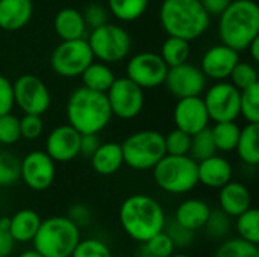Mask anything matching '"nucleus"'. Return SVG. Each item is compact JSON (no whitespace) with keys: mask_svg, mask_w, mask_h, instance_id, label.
Segmentation results:
<instances>
[{"mask_svg":"<svg viewBox=\"0 0 259 257\" xmlns=\"http://www.w3.org/2000/svg\"><path fill=\"white\" fill-rule=\"evenodd\" d=\"M118 221L123 232L131 239L143 244L164 230L167 217L159 201L153 197L134 194L121 203Z\"/></svg>","mask_w":259,"mask_h":257,"instance_id":"f257e3e1","label":"nucleus"},{"mask_svg":"<svg viewBox=\"0 0 259 257\" xmlns=\"http://www.w3.org/2000/svg\"><path fill=\"white\" fill-rule=\"evenodd\" d=\"M219 38L222 44L240 52L259 36V6L255 0H232L219 15Z\"/></svg>","mask_w":259,"mask_h":257,"instance_id":"f03ea898","label":"nucleus"},{"mask_svg":"<svg viewBox=\"0 0 259 257\" xmlns=\"http://www.w3.org/2000/svg\"><path fill=\"white\" fill-rule=\"evenodd\" d=\"M65 114L68 124L80 135L100 133L111 123L112 112L106 92H99L80 86L67 100Z\"/></svg>","mask_w":259,"mask_h":257,"instance_id":"7ed1b4c3","label":"nucleus"},{"mask_svg":"<svg viewBox=\"0 0 259 257\" xmlns=\"http://www.w3.org/2000/svg\"><path fill=\"white\" fill-rule=\"evenodd\" d=\"M209 20L200 0H164L159 8V21L165 33L190 42L208 30Z\"/></svg>","mask_w":259,"mask_h":257,"instance_id":"20e7f679","label":"nucleus"},{"mask_svg":"<svg viewBox=\"0 0 259 257\" xmlns=\"http://www.w3.org/2000/svg\"><path fill=\"white\" fill-rule=\"evenodd\" d=\"M80 241V229L68 217H50L41 221L33 248L44 257H70Z\"/></svg>","mask_w":259,"mask_h":257,"instance_id":"39448f33","label":"nucleus"},{"mask_svg":"<svg viewBox=\"0 0 259 257\" xmlns=\"http://www.w3.org/2000/svg\"><path fill=\"white\" fill-rule=\"evenodd\" d=\"M152 170L155 183L168 194H187L199 185L197 162L188 155H165Z\"/></svg>","mask_w":259,"mask_h":257,"instance_id":"423d86ee","label":"nucleus"},{"mask_svg":"<svg viewBox=\"0 0 259 257\" xmlns=\"http://www.w3.org/2000/svg\"><path fill=\"white\" fill-rule=\"evenodd\" d=\"M123 162L137 171L152 170L164 156V135L156 130H138L131 133L121 144Z\"/></svg>","mask_w":259,"mask_h":257,"instance_id":"0eeeda50","label":"nucleus"},{"mask_svg":"<svg viewBox=\"0 0 259 257\" xmlns=\"http://www.w3.org/2000/svg\"><path fill=\"white\" fill-rule=\"evenodd\" d=\"M87 41L90 44L93 56L105 64L123 61L129 55L132 47L129 32L124 27L108 21L99 27L91 29Z\"/></svg>","mask_w":259,"mask_h":257,"instance_id":"6e6552de","label":"nucleus"},{"mask_svg":"<svg viewBox=\"0 0 259 257\" xmlns=\"http://www.w3.org/2000/svg\"><path fill=\"white\" fill-rule=\"evenodd\" d=\"M93 61L94 56L87 38L61 41L50 56L52 70L58 76L67 79L80 76Z\"/></svg>","mask_w":259,"mask_h":257,"instance_id":"1a4fd4ad","label":"nucleus"},{"mask_svg":"<svg viewBox=\"0 0 259 257\" xmlns=\"http://www.w3.org/2000/svg\"><path fill=\"white\" fill-rule=\"evenodd\" d=\"M106 97L112 117L120 120H132L138 117L144 108V89L127 77H115L106 91Z\"/></svg>","mask_w":259,"mask_h":257,"instance_id":"9d476101","label":"nucleus"},{"mask_svg":"<svg viewBox=\"0 0 259 257\" xmlns=\"http://www.w3.org/2000/svg\"><path fill=\"white\" fill-rule=\"evenodd\" d=\"M14 103L24 114L42 115L49 111L52 97L47 85L33 74H23L14 83Z\"/></svg>","mask_w":259,"mask_h":257,"instance_id":"9b49d317","label":"nucleus"},{"mask_svg":"<svg viewBox=\"0 0 259 257\" xmlns=\"http://www.w3.org/2000/svg\"><path fill=\"white\" fill-rule=\"evenodd\" d=\"M168 67L153 52H141L132 56L126 65V77L143 89H153L164 83Z\"/></svg>","mask_w":259,"mask_h":257,"instance_id":"f8f14e48","label":"nucleus"},{"mask_svg":"<svg viewBox=\"0 0 259 257\" xmlns=\"http://www.w3.org/2000/svg\"><path fill=\"white\" fill-rule=\"evenodd\" d=\"M203 103L214 123L235 121L240 117V89L231 82L220 80L212 85L206 91Z\"/></svg>","mask_w":259,"mask_h":257,"instance_id":"ddd939ff","label":"nucleus"},{"mask_svg":"<svg viewBox=\"0 0 259 257\" xmlns=\"http://www.w3.org/2000/svg\"><path fill=\"white\" fill-rule=\"evenodd\" d=\"M55 164L46 151H30L20 161V179L32 191H46L55 182Z\"/></svg>","mask_w":259,"mask_h":257,"instance_id":"4468645a","label":"nucleus"},{"mask_svg":"<svg viewBox=\"0 0 259 257\" xmlns=\"http://www.w3.org/2000/svg\"><path fill=\"white\" fill-rule=\"evenodd\" d=\"M164 85L176 98L200 95L206 88V76L202 70L190 62L168 67Z\"/></svg>","mask_w":259,"mask_h":257,"instance_id":"2eb2a0df","label":"nucleus"},{"mask_svg":"<svg viewBox=\"0 0 259 257\" xmlns=\"http://www.w3.org/2000/svg\"><path fill=\"white\" fill-rule=\"evenodd\" d=\"M173 120L176 127L188 135H194L206 129L211 121L203 98H200V95L178 98L173 111Z\"/></svg>","mask_w":259,"mask_h":257,"instance_id":"dca6fc26","label":"nucleus"},{"mask_svg":"<svg viewBox=\"0 0 259 257\" xmlns=\"http://www.w3.org/2000/svg\"><path fill=\"white\" fill-rule=\"evenodd\" d=\"M80 133L70 124L58 126L46 139V153L55 162H70L79 156Z\"/></svg>","mask_w":259,"mask_h":257,"instance_id":"f3484780","label":"nucleus"},{"mask_svg":"<svg viewBox=\"0 0 259 257\" xmlns=\"http://www.w3.org/2000/svg\"><path fill=\"white\" fill-rule=\"evenodd\" d=\"M240 61V53L225 44L214 45L208 48L202 58L200 70L206 76V79H212L215 82L226 80L231 76V71Z\"/></svg>","mask_w":259,"mask_h":257,"instance_id":"a211bd4d","label":"nucleus"},{"mask_svg":"<svg viewBox=\"0 0 259 257\" xmlns=\"http://www.w3.org/2000/svg\"><path fill=\"white\" fill-rule=\"evenodd\" d=\"M197 176L199 183H202L203 186L211 189H220L223 185L232 180L234 170L228 159L214 155L197 162Z\"/></svg>","mask_w":259,"mask_h":257,"instance_id":"6ab92c4d","label":"nucleus"},{"mask_svg":"<svg viewBox=\"0 0 259 257\" xmlns=\"http://www.w3.org/2000/svg\"><path fill=\"white\" fill-rule=\"evenodd\" d=\"M219 204L225 214H228L231 218H235L249 208H252L250 191L244 183L231 180L220 188Z\"/></svg>","mask_w":259,"mask_h":257,"instance_id":"aec40b11","label":"nucleus"},{"mask_svg":"<svg viewBox=\"0 0 259 257\" xmlns=\"http://www.w3.org/2000/svg\"><path fill=\"white\" fill-rule=\"evenodd\" d=\"M211 211L212 209L206 201L199 198H188L178 206L175 212V221L184 229L196 233L205 227Z\"/></svg>","mask_w":259,"mask_h":257,"instance_id":"412c9836","label":"nucleus"},{"mask_svg":"<svg viewBox=\"0 0 259 257\" xmlns=\"http://www.w3.org/2000/svg\"><path fill=\"white\" fill-rule=\"evenodd\" d=\"M32 14V0H0V29L20 30L30 21Z\"/></svg>","mask_w":259,"mask_h":257,"instance_id":"4be33fe9","label":"nucleus"},{"mask_svg":"<svg viewBox=\"0 0 259 257\" xmlns=\"http://www.w3.org/2000/svg\"><path fill=\"white\" fill-rule=\"evenodd\" d=\"M53 27L61 41L85 38L88 29L82 12L74 8H62L58 11L53 20Z\"/></svg>","mask_w":259,"mask_h":257,"instance_id":"5701e85b","label":"nucleus"},{"mask_svg":"<svg viewBox=\"0 0 259 257\" xmlns=\"http://www.w3.org/2000/svg\"><path fill=\"white\" fill-rule=\"evenodd\" d=\"M41 221L42 220L39 214L35 212L33 209H21V211H17L9 218L8 232L15 241V244L32 242V239L35 238L38 232Z\"/></svg>","mask_w":259,"mask_h":257,"instance_id":"b1692460","label":"nucleus"},{"mask_svg":"<svg viewBox=\"0 0 259 257\" xmlns=\"http://www.w3.org/2000/svg\"><path fill=\"white\" fill-rule=\"evenodd\" d=\"M93 170L100 176L115 174L123 167V151L118 142H100L90 158Z\"/></svg>","mask_w":259,"mask_h":257,"instance_id":"393cba45","label":"nucleus"},{"mask_svg":"<svg viewBox=\"0 0 259 257\" xmlns=\"http://www.w3.org/2000/svg\"><path fill=\"white\" fill-rule=\"evenodd\" d=\"M240 159L247 165L259 164V123H247L246 127L241 129L240 138L235 147Z\"/></svg>","mask_w":259,"mask_h":257,"instance_id":"a878e982","label":"nucleus"},{"mask_svg":"<svg viewBox=\"0 0 259 257\" xmlns=\"http://www.w3.org/2000/svg\"><path fill=\"white\" fill-rule=\"evenodd\" d=\"M80 77H82V83L85 88L99 91V92H106L109 86L112 85V82L115 80L114 71L109 68L108 64L94 62V61L83 70Z\"/></svg>","mask_w":259,"mask_h":257,"instance_id":"bb28decb","label":"nucleus"},{"mask_svg":"<svg viewBox=\"0 0 259 257\" xmlns=\"http://www.w3.org/2000/svg\"><path fill=\"white\" fill-rule=\"evenodd\" d=\"M190 53H191L190 41L176 36H168L161 45L159 56L167 64V67H176L184 62H188Z\"/></svg>","mask_w":259,"mask_h":257,"instance_id":"cd10ccee","label":"nucleus"},{"mask_svg":"<svg viewBox=\"0 0 259 257\" xmlns=\"http://www.w3.org/2000/svg\"><path fill=\"white\" fill-rule=\"evenodd\" d=\"M240 132H241V127L235 121L215 123L214 127L211 129V133H212L217 151H223V153L234 151L240 138Z\"/></svg>","mask_w":259,"mask_h":257,"instance_id":"c85d7f7f","label":"nucleus"},{"mask_svg":"<svg viewBox=\"0 0 259 257\" xmlns=\"http://www.w3.org/2000/svg\"><path fill=\"white\" fill-rule=\"evenodd\" d=\"M149 0H108V11L120 21H135L147 11Z\"/></svg>","mask_w":259,"mask_h":257,"instance_id":"c756f323","label":"nucleus"},{"mask_svg":"<svg viewBox=\"0 0 259 257\" xmlns=\"http://www.w3.org/2000/svg\"><path fill=\"white\" fill-rule=\"evenodd\" d=\"M235 229L238 238L259 245V211L256 208H249L238 217H235Z\"/></svg>","mask_w":259,"mask_h":257,"instance_id":"7c9ffc66","label":"nucleus"},{"mask_svg":"<svg viewBox=\"0 0 259 257\" xmlns=\"http://www.w3.org/2000/svg\"><path fill=\"white\" fill-rule=\"evenodd\" d=\"M214 257H259V248L241 238H228L219 245Z\"/></svg>","mask_w":259,"mask_h":257,"instance_id":"2f4dec72","label":"nucleus"},{"mask_svg":"<svg viewBox=\"0 0 259 257\" xmlns=\"http://www.w3.org/2000/svg\"><path fill=\"white\" fill-rule=\"evenodd\" d=\"M214 155H217V147L214 144V138H212L209 127L191 135V144H190L188 156H191L196 162H199V161H203V159L211 158Z\"/></svg>","mask_w":259,"mask_h":257,"instance_id":"473e14b6","label":"nucleus"},{"mask_svg":"<svg viewBox=\"0 0 259 257\" xmlns=\"http://www.w3.org/2000/svg\"><path fill=\"white\" fill-rule=\"evenodd\" d=\"M141 245L143 247H141L140 257H168L176 250L173 241L164 230L156 233L155 236H152Z\"/></svg>","mask_w":259,"mask_h":257,"instance_id":"72a5a7b5","label":"nucleus"},{"mask_svg":"<svg viewBox=\"0 0 259 257\" xmlns=\"http://www.w3.org/2000/svg\"><path fill=\"white\" fill-rule=\"evenodd\" d=\"M240 115L247 123H259V82L240 91Z\"/></svg>","mask_w":259,"mask_h":257,"instance_id":"f704fd0d","label":"nucleus"},{"mask_svg":"<svg viewBox=\"0 0 259 257\" xmlns=\"http://www.w3.org/2000/svg\"><path fill=\"white\" fill-rule=\"evenodd\" d=\"M231 220L232 218L228 214H225L222 209L211 211L209 218L203 229L206 230V235L211 236L212 239H225L231 232V226H232Z\"/></svg>","mask_w":259,"mask_h":257,"instance_id":"c9c22d12","label":"nucleus"},{"mask_svg":"<svg viewBox=\"0 0 259 257\" xmlns=\"http://www.w3.org/2000/svg\"><path fill=\"white\" fill-rule=\"evenodd\" d=\"M164 144H165V155L185 156L190 153L191 135L176 127L170 130L167 135H164Z\"/></svg>","mask_w":259,"mask_h":257,"instance_id":"e433bc0d","label":"nucleus"},{"mask_svg":"<svg viewBox=\"0 0 259 257\" xmlns=\"http://www.w3.org/2000/svg\"><path fill=\"white\" fill-rule=\"evenodd\" d=\"M20 179V159L9 151H0V188L11 186Z\"/></svg>","mask_w":259,"mask_h":257,"instance_id":"4c0bfd02","label":"nucleus"},{"mask_svg":"<svg viewBox=\"0 0 259 257\" xmlns=\"http://www.w3.org/2000/svg\"><path fill=\"white\" fill-rule=\"evenodd\" d=\"M229 79H231V83L235 88H238L240 91L246 89V88H249V86H252V85L259 82L256 68L252 64L241 62V61H238V64L234 67V70L231 71Z\"/></svg>","mask_w":259,"mask_h":257,"instance_id":"58836bf2","label":"nucleus"},{"mask_svg":"<svg viewBox=\"0 0 259 257\" xmlns=\"http://www.w3.org/2000/svg\"><path fill=\"white\" fill-rule=\"evenodd\" d=\"M70 257H112V251L102 239L88 238L77 242Z\"/></svg>","mask_w":259,"mask_h":257,"instance_id":"ea45409f","label":"nucleus"},{"mask_svg":"<svg viewBox=\"0 0 259 257\" xmlns=\"http://www.w3.org/2000/svg\"><path fill=\"white\" fill-rule=\"evenodd\" d=\"M20 138V120L11 112L0 115V144L11 145L15 144Z\"/></svg>","mask_w":259,"mask_h":257,"instance_id":"a19ab883","label":"nucleus"},{"mask_svg":"<svg viewBox=\"0 0 259 257\" xmlns=\"http://www.w3.org/2000/svg\"><path fill=\"white\" fill-rule=\"evenodd\" d=\"M42 130H44V124H42L41 115L24 114V117L20 120V135L24 139H29V141L38 139Z\"/></svg>","mask_w":259,"mask_h":257,"instance_id":"79ce46f5","label":"nucleus"},{"mask_svg":"<svg viewBox=\"0 0 259 257\" xmlns=\"http://www.w3.org/2000/svg\"><path fill=\"white\" fill-rule=\"evenodd\" d=\"M164 232L170 236V239L173 241L176 248H185V247L191 245V242L194 239V232L184 229L175 220L170 223H165Z\"/></svg>","mask_w":259,"mask_h":257,"instance_id":"37998d69","label":"nucleus"},{"mask_svg":"<svg viewBox=\"0 0 259 257\" xmlns=\"http://www.w3.org/2000/svg\"><path fill=\"white\" fill-rule=\"evenodd\" d=\"M108 9L99 3H90L85 11L82 12L83 15V20L87 23V27L90 29H94V27H99L102 24H105L108 21Z\"/></svg>","mask_w":259,"mask_h":257,"instance_id":"c03bdc74","label":"nucleus"},{"mask_svg":"<svg viewBox=\"0 0 259 257\" xmlns=\"http://www.w3.org/2000/svg\"><path fill=\"white\" fill-rule=\"evenodd\" d=\"M14 89L12 82L0 74V115L9 114L14 108Z\"/></svg>","mask_w":259,"mask_h":257,"instance_id":"a18cd8bd","label":"nucleus"},{"mask_svg":"<svg viewBox=\"0 0 259 257\" xmlns=\"http://www.w3.org/2000/svg\"><path fill=\"white\" fill-rule=\"evenodd\" d=\"M9 218H0V257H9L14 251L15 241L8 232Z\"/></svg>","mask_w":259,"mask_h":257,"instance_id":"49530a36","label":"nucleus"},{"mask_svg":"<svg viewBox=\"0 0 259 257\" xmlns=\"http://www.w3.org/2000/svg\"><path fill=\"white\" fill-rule=\"evenodd\" d=\"M79 229L80 227H87L90 223H91V211L85 206V204H73L68 211V215H67Z\"/></svg>","mask_w":259,"mask_h":257,"instance_id":"de8ad7c7","label":"nucleus"},{"mask_svg":"<svg viewBox=\"0 0 259 257\" xmlns=\"http://www.w3.org/2000/svg\"><path fill=\"white\" fill-rule=\"evenodd\" d=\"M100 145V139L96 133H88V135H80V147H79V155L85 158H91L93 153L97 150Z\"/></svg>","mask_w":259,"mask_h":257,"instance_id":"09e8293b","label":"nucleus"},{"mask_svg":"<svg viewBox=\"0 0 259 257\" xmlns=\"http://www.w3.org/2000/svg\"><path fill=\"white\" fill-rule=\"evenodd\" d=\"M232 0H200L205 11L209 14V17H219L231 3Z\"/></svg>","mask_w":259,"mask_h":257,"instance_id":"8fccbe9b","label":"nucleus"},{"mask_svg":"<svg viewBox=\"0 0 259 257\" xmlns=\"http://www.w3.org/2000/svg\"><path fill=\"white\" fill-rule=\"evenodd\" d=\"M247 50H249V53H250V56H252V61H253V62H258L259 61V36L258 38H255V39L249 44Z\"/></svg>","mask_w":259,"mask_h":257,"instance_id":"3c124183","label":"nucleus"},{"mask_svg":"<svg viewBox=\"0 0 259 257\" xmlns=\"http://www.w3.org/2000/svg\"><path fill=\"white\" fill-rule=\"evenodd\" d=\"M18 257H44L41 253H38L35 248H32V250H26V251H23L21 254Z\"/></svg>","mask_w":259,"mask_h":257,"instance_id":"603ef678","label":"nucleus"},{"mask_svg":"<svg viewBox=\"0 0 259 257\" xmlns=\"http://www.w3.org/2000/svg\"><path fill=\"white\" fill-rule=\"evenodd\" d=\"M168 257H193V256H190V254H187V253H173L171 256H168Z\"/></svg>","mask_w":259,"mask_h":257,"instance_id":"864d4df0","label":"nucleus"},{"mask_svg":"<svg viewBox=\"0 0 259 257\" xmlns=\"http://www.w3.org/2000/svg\"><path fill=\"white\" fill-rule=\"evenodd\" d=\"M112 257H115V256H112Z\"/></svg>","mask_w":259,"mask_h":257,"instance_id":"5fc2aeb1","label":"nucleus"}]
</instances>
